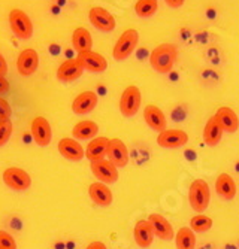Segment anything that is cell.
I'll return each mask as SVG.
<instances>
[{
    "label": "cell",
    "mask_w": 239,
    "mask_h": 249,
    "mask_svg": "<svg viewBox=\"0 0 239 249\" xmlns=\"http://www.w3.org/2000/svg\"><path fill=\"white\" fill-rule=\"evenodd\" d=\"M223 133H224V130H223L219 118L214 115L208 120V123L203 128V142L208 146H217L223 138Z\"/></svg>",
    "instance_id": "22"
},
{
    "label": "cell",
    "mask_w": 239,
    "mask_h": 249,
    "mask_svg": "<svg viewBox=\"0 0 239 249\" xmlns=\"http://www.w3.org/2000/svg\"><path fill=\"white\" fill-rule=\"evenodd\" d=\"M9 27L18 39L27 40L33 35L32 19L24 11H21V9H12L9 12Z\"/></svg>",
    "instance_id": "4"
},
{
    "label": "cell",
    "mask_w": 239,
    "mask_h": 249,
    "mask_svg": "<svg viewBox=\"0 0 239 249\" xmlns=\"http://www.w3.org/2000/svg\"><path fill=\"white\" fill-rule=\"evenodd\" d=\"M185 0H165V3L169 6V8H173V9H178L184 5Z\"/></svg>",
    "instance_id": "33"
},
{
    "label": "cell",
    "mask_w": 239,
    "mask_h": 249,
    "mask_svg": "<svg viewBox=\"0 0 239 249\" xmlns=\"http://www.w3.org/2000/svg\"><path fill=\"white\" fill-rule=\"evenodd\" d=\"M187 142H188V134L184 130H178V128H169V130L166 128L157 136V143L162 148L177 149L184 146Z\"/></svg>",
    "instance_id": "10"
},
{
    "label": "cell",
    "mask_w": 239,
    "mask_h": 249,
    "mask_svg": "<svg viewBox=\"0 0 239 249\" xmlns=\"http://www.w3.org/2000/svg\"><path fill=\"white\" fill-rule=\"evenodd\" d=\"M178 57L177 47L173 43H162L149 55L151 67L159 73H169Z\"/></svg>",
    "instance_id": "1"
},
{
    "label": "cell",
    "mask_w": 239,
    "mask_h": 249,
    "mask_svg": "<svg viewBox=\"0 0 239 249\" xmlns=\"http://www.w3.org/2000/svg\"><path fill=\"white\" fill-rule=\"evenodd\" d=\"M8 73V63H6V60H5V57L0 54V75H6Z\"/></svg>",
    "instance_id": "35"
},
{
    "label": "cell",
    "mask_w": 239,
    "mask_h": 249,
    "mask_svg": "<svg viewBox=\"0 0 239 249\" xmlns=\"http://www.w3.org/2000/svg\"><path fill=\"white\" fill-rule=\"evenodd\" d=\"M0 249H17L15 239L5 230H0Z\"/></svg>",
    "instance_id": "31"
},
{
    "label": "cell",
    "mask_w": 239,
    "mask_h": 249,
    "mask_svg": "<svg viewBox=\"0 0 239 249\" xmlns=\"http://www.w3.org/2000/svg\"><path fill=\"white\" fill-rule=\"evenodd\" d=\"M58 152L71 161H81L85 157L84 148L74 138H64L58 142Z\"/></svg>",
    "instance_id": "16"
},
{
    "label": "cell",
    "mask_w": 239,
    "mask_h": 249,
    "mask_svg": "<svg viewBox=\"0 0 239 249\" xmlns=\"http://www.w3.org/2000/svg\"><path fill=\"white\" fill-rule=\"evenodd\" d=\"M97 94L94 91H84L78 94L72 103V110L76 115H87L97 106Z\"/></svg>",
    "instance_id": "17"
},
{
    "label": "cell",
    "mask_w": 239,
    "mask_h": 249,
    "mask_svg": "<svg viewBox=\"0 0 239 249\" xmlns=\"http://www.w3.org/2000/svg\"><path fill=\"white\" fill-rule=\"evenodd\" d=\"M93 175L97 178L99 182L103 184H114L118 179V167H115L110 160H99V161H92L90 164Z\"/></svg>",
    "instance_id": "9"
},
{
    "label": "cell",
    "mask_w": 239,
    "mask_h": 249,
    "mask_svg": "<svg viewBox=\"0 0 239 249\" xmlns=\"http://www.w3.org/2000/svg\"><path fill=\"white\" fill-rule=\"evenodd\" d=\"M188 201L191 209L198 213H202L208 209L211 201V191L206 180L203 179L193 180L188 190Z\"/></svg>",
    "instance_id": "2"
},
{
    "label": "cell",
    "mask_w": 239,
    "mask_h": 249,
    "mask_svg": "<svg viewBox=\"0 0 239 249\" xmlns=\"http://www.w3.org/2000/svg\"><path fill=\"white\" fill-rule=\"evenodd\" d=\"M92 45H93V39H92V35L89 30L84 27H78L74 30L72 47L78 54L85 53V51H92Z\"/></svg>",
    "instance_id": "26"
},
{
    "label": "cell",
    "mask_w": 239,
    "mask_h": 249,
    "mask_svg": "<svg viewBox=\"0 0 239 249\" xmlns=\"http://www.w3.org/2000/svg\"><path fill=\"white\" fill-rule=\"evenodd\" d=\"M177 249H196V234L190 227H183L175 234Z\"/></svg>",
    "instance_id": "27"
},
{
    "label": "cell",
    "mask_w": 239,
    "mask_h": 249,
    "mask_svg": "<svg viewBox=\"0 0 239 249\" xmlns=\"http://www.w3.org/2000/svg\"><path fill=\"white\" fill-rule=\"evenodd\" d=\"M89 18H90L92 24L97 30H100V32L110 33V32H112L115 29V18H114V15L108 9L102 8V6L92 8L90 12H89Z\"/></svg>",
    "instance_id": "7"
},
{
    "label": "cell",
    "mask_w": 239,
    "mask_h": 249,
    "mask_svg": "<svg viewBox=\"0 0 239 249\" xmlns=\"http://www.w3.org/2000/svg\"><path fill=\"white\" fill-rule=\"evenodd\" d=\"M76 60L81 63V66L84 67V71H89L93 73H102L106 71L108 67V61L102 54H97L94 51H85V53H79Z\"/></svg>",
    "instance_id": "11"
},
{
    "label": "cell",
    "mask_w": 239,
    "mask_h": 249,
    "mask_svg": "<svg viewBox=\"0 0 239 249\" xmlns=\"http://www.w3.org/2000/svg\"><path fill=\"white\" fill-rule=\"evenodd\" d=\"M9 89V82L6 81V78L3 75H0V94L6 93Z\"/></svg>",
    "instance_id": "34"
},
{
    "label": "cell",
    "mask_w": 239,
    "mask_h": 249,
    "mask_svg": "<svg viewBox=\"0 0 239 249\" xmlns=\"http://www.w3.org/2000/svg\"><path fill=\"white\" fill-rule=\"evenodd\" d=\"M3 182L15 191H26L32 185L30 175L19 167H8L3 172Z\"/></svg>",
    "instance_id": "6"
},
{
    "label": "cell",
    "mask_w": 239,
    "mask_h": 249,
    "mask_svg": "<svg viewBox=\"0 0 239 249\" xmlns=\"http://www.w3.org/2000/svg\"><path fill=\"white\" fill-rule=\"evenodd\" d=\"M110 141L108 138H94L92 139V142H89L85 149V157L89 158L90 161H99L103 160V158L108 155V148H110Z\"/></svg>",
    "instance_id": "21"
},
{
    "label": "cell",
    "mask_w": 239,
    "mask_h": 249,
    "mask_svg": "<svg viewBox=\"0 0 239 249\" xmlns=\"http://www.w3.org/2000/svg\"><path fill=\"white\" fill-rule=\"evenodd\" d=\"M133 237H135V242L139 248H149L151 243H153L156 234H154V230H153V225L149 224V221L147 219H141L136 222L135 229H133Z\"/></svg>",
    "instance_id": "19"
},
{
    "label": "cell",
    "mask_w": 239,
    "mask_h": 249,
    "mask_svg": "<svg viewBox=\"0 0 239 249\" xmlns=\"http://www.w3.org/2000/svg\"><path fill=\"white\" fill-rule=\"evenodd\" d=\"M159 9L157 0H138L135 5V12L141 18H149L153 17Z\"/></svg>",
    "instance_id": "28"
},
{
    "label": "cell",
    "mask_w": 239,
    "mask_h": 249,
    "mask_svg": "<svg viewBox=\"0 0 239 249\" xmlns=\"http://www.w3.org/2000/svg\"><path fill=\"white\" fill-rule=\"evenodd\" d=\"M11 115H12V109L9 103L5 99L0 97V120H8L11 118Z\"/></svg>",
    "instance_id": "32"
},
{
    "label": "cell",
    "mask_w": 239,
    "mask_h": 249,
    "mask_svg": "<svg viewBox=\"0 0 239 249\" xmlns=\"http://www.w3.org/2000/svg\"><path fill=\"white\" fill-rule=\"evenodd\" d=\"M12 121L8 120H0V146H5L12 134Z\"/></svg>",
    "instance_id": "30"
},
{
    "label": "cell",
    "mask_w": 239,
    "mask_h": 249,
    "mask_svg": "<svg viewBox=\"0 0 239 249\" xmlns=\"http://www.w3.org/2000/svg\"><path fill=\"white\" fill-rule=\"evenodd\" d=\"M215 117L219 118L223 130L227 133H235L239 128V118L236 115V112L233 109H230L229 106H221L219 110H217Z\"/></svg>",
    "instance_id": "25"
},
{
    "label": "cell",
    "mask_w": 239,
    "mask_h": 249,
    "mask_svg": "<svg viewBox=\"0 0 239 249\" xmlns=\"http://www.w3.org/2000/svg\"><path fill=\"white\" fill-rule=\"evenodd\" d=\"M142 96L136 85H129L120 97V112L126 118H132L141 107Z\"/></svg>",
    "instance_id": "5"
},
{
    "label": "cell",
    "mask_w": 239,
    "mask_h": 249,
    "mask_svg": "<svg viewBox=\"0 0 239 249\" xmlns=\"http://www.w3.org/2000/svg\"><path fill=\"white\" fill-rule=\"evenodd\" d=\"M82 72H84V67L81 66V63L76 58L66 60L58 66L57 79L61 82H74L78 78H81Z\"/></svg>",
    "instance_id": "15"
},
{
    "label": "cell",
    "mask_w": 239,
    "mask_h": 249,
    "mask_svg": "<svg viewBox=\"0 0 239 249\" xmlns=\"http://www.w3.org/2000/svg\"><path fill=\"white\" fill-rule=\"evenodd\" d=\"M144 120L149 128H153L157 133H162L167 128V121L163 114V110L156 105H148L144 109Z\"/></svg>",
    "instance_id": "14"
},
{
    "label": "cell",
    "mask_w": 239,
    "mask_h": 249,
    "mask_svg": "<svg viewBox=\"0 0 239 249\" xmlns=\"http://www.w3.org/2000/svg\"><path fill=\"white\" fill-rule=\"evenodd\" d=\"M149 224L153 225L154 234L162 239V240H172L175 239V233H173V227L172 224L160 213H151L148 216Z\"/></svg>",
    "instance_id": "18"
},
{
    "label": "cell",
    "mask_w": 239,
    "mask_h": 249,
    "mask_svg": "<svg viewBox=\"0 0 239 249\" xmlns=\"http://www.w3.org/2000/svg\"><path fill=\"white\" fill-rule=\"evenodd\" d=\"M39 66V54L37 51L27 48L19 53L18 58H17V69L19 72V75L23 76H30L37 71Z\"/></svg>",
    "instance_id": "12"
},
{
    "label": "cell",
    "mask_w": 239,
    "mask_h": 249,
    "mask_svg": "<svg viewBox=\"0 0 239 249\" xmlns=\"http://www.w3.org/2000/svg\"><path fill=\"white\" fill-rule=\"evenodd\" d=\"M212 227V219L206 215H196L190 219V229L194 231V233H205L208 230H211Z\"/></svg>",
    "instance_id": "29"
},
{
    "label": "cell",
    "mask_w": 239,
    "mask_h": 249,
    "mask_svg": "<svg viewBox=\"0 0 239 249\" xmlns=\"http://www.w3.org/2000/svg\"><path fill=\"white\" fill-rule=\"evenodd\" d=\"M106 157L115 167H126L129 163V151H127L126 143L118 138L111 139Z\"/></svg>",
    "instance_id": "13"
},
{
    "label": "cell",
    "mask_w": 239,
    "mask_h": 249,
    "mask_svg": "<svg viewBox=\"0 0 239 249\" xmlns=\"http://www.w3.org/2000/svg\"><path fill=\"white\" fill-rule=\"evenodd\" d=\"M138 40H139V35L135 29H127L126 32H123V35L118 37L112 55L117 61H123L126 58H129L133 54V51L138 47Z\"/></svg>",
    "instance_id": "3"
},
{
    "label": "cell",
    "mask_w": 239,
    "mask_h": 249,
    "mask_svg": "<svg viewBox=\"0 0 239 249\" xmlns=\"http://www.w3.org/2000/svg\"><path fill=\"white\" fill-rule=\"evenodd\" d=\"M97 131H99L97 123L84 120L74 125L72 136H74V139H78V141H92L97 136Z\"/></svg>",
    "instance_id": "24"
},
{
    "label": "cell",
    "mask_w": 239,
    "mask_h": 249,
    "mask_svg": "<svg viewBox=\"0 0 239 249\" xmlns=\"http://www.w3.org/2000/svg\"><path fill=\"white\" fill-rule=\"evenodd\" d=\"M215 191L221 198L230 201L235 198L236 196V184H235V179L229 175V173H221L219 175L215 180Z\"/></svg>",
    "instance_id": "23"
},
{
    "label": "cell",
    "mask_w": 239,
    "mask_h": 249,
    "mask_svg": "<svg viewBox=\"0 0 239 249\" xmlns=\"http://www.w3.org/2000/svg\"><path fill=\"white\" fill-rule=\"evenodd\" d=\"M85 249H108V248H106V245H105V243H102V242H97V240H96V242H92V243H90L89 246H87Z\"/></svg>",
    "instance_id": "36"
},
{
    "label": "cell",
    "mask_w": 239,
    "mask_h": 249,
    "mask_svg": "<svg viewBox=\"0 0 239 249\" xmlns=\"http://www.w3.org/2000/svg\"><path fill=\"white\" fill-rule=\"evenodd\" d=\"M30 131L33 136V141L39 146H48L53 139V130L47 118L36 117L30 124Z\"/></svg>",
    "instance_id": "8"
},
{
    "label": "cell",
    "mask_w": 239,
    "mask_h": 249,
    "mask_svg": "<svg viewBox=\"0 0 239 249\" xmlns=\"http://www.w3.org/2000/svg\"><path fill=\"white\" fill-rule=\"evenodd\" d=\"M89 194H90V198L96 203L97 206H102V208H106V206H111L112 205V191L110 190L106 184L103 182H94L90 185L89 188Z\"/></svg>",
    "instance_id": "20"
}]
</instances>
